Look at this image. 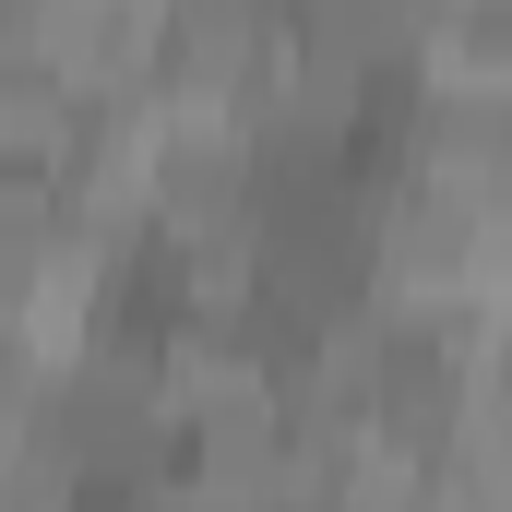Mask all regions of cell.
<instances>
[{"label": "cell", "instance_id": "1", "mask_svg": "<svg viewBox=\"0 0 512 512\" xmlns=\"http://www.w3.org/2000/svg\"><path fill=\"white\" fill-rule=\"evenodd\" d=\"M274 84V12L262 0H167L155 12V120H239Z\"/></svg>", "mask_w": 512, "mask_h": 512}, {"label": "cell", "instance_id": "2", "mask_svg": "<svg viewBox=\"0 0 512 512\" xmlns=\"http://www.w3.org/2000/svg\"><path fill=\"white\" fill-rule=\"evenodd\" d=\"M36 382H48V358H36L24 334H0V465L36 453Z\"/></svg>", "mask_w": 512, "mask_h": 512}]
</instances>
